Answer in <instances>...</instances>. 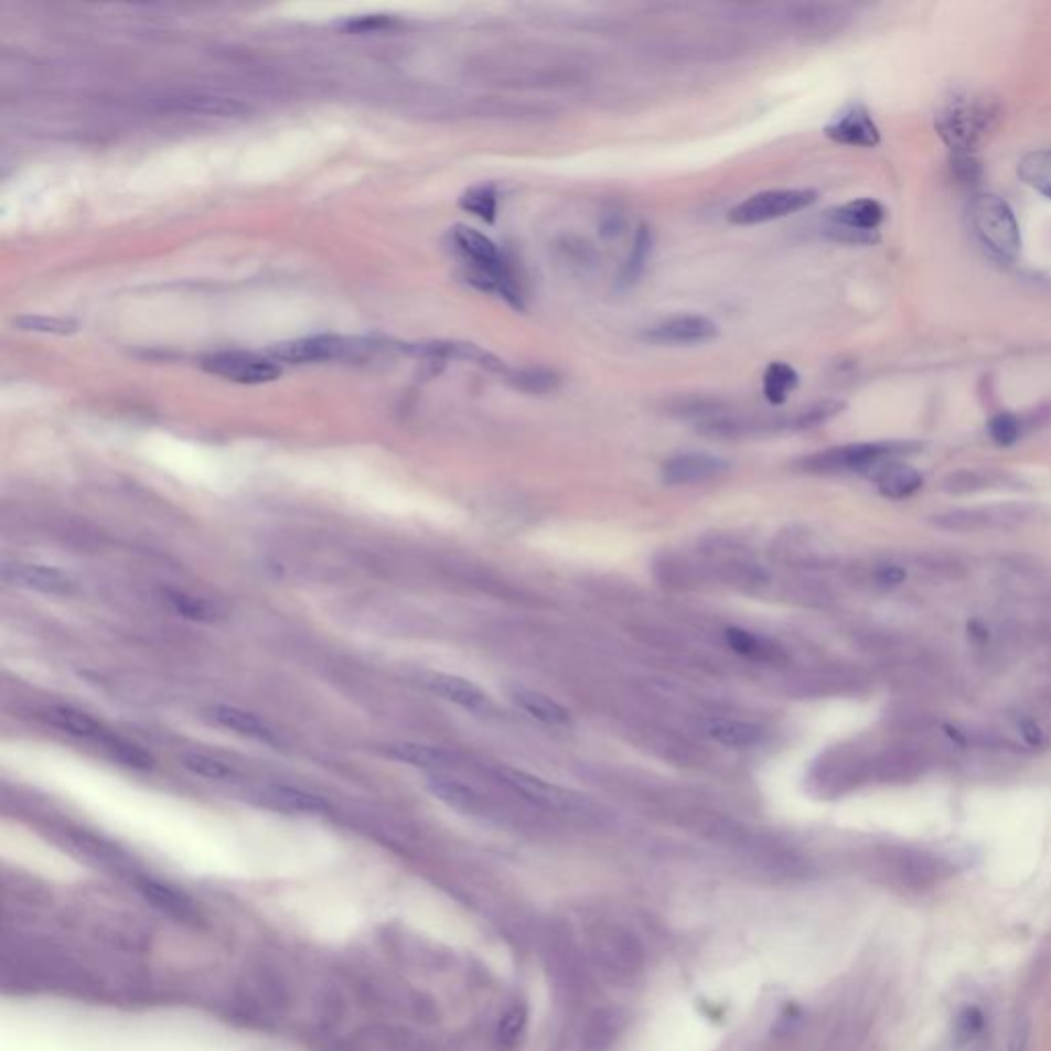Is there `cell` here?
<instances>
[{
    "instance_id": "18",
    "label": "cell",
    "mask_w": 1051,
    "mask_h": 1051,
    "mask_svg": "<svg viewBox=\"0 0 1051 1051\" xmlns=\"http://www.w3.org/2000/svg\"><path fill=\"white\" fill-rule=\"evenodd\" d=\"M869 476L877 483L881 495H886L889 500L912 497L924 483L922 474L914 466L903 464L900 460H889L886 464L877 466Z\"/></svg>"
},
{
    "instance_id": "14",
    "label": "cell",
    "mask_w": 1051,
    "mask_h": 1051,
    "mask_svg": "<svg viewBox=\"0 0 1051 1051\" xmlns=\"http://www.w3.org/2000/svg\"><path fill=\"white\" fill-rule=\"evenodd\" d=\"M454 249L471 264V271H489V274H510L512 269L507 266L502 251L497 245L485 237L483 233L474 230L471 226L459 224L450 233Z\"/></svg>"
},
{
    "instance_id": "16",
    "label": "cell",
    "mask_w": 1051,
    "mask_h": 1051,
    "mask_svg": "<svg viewBox=\"0 0 1051 1051\" xmlns=\"http://www.w3.org/2000/svg\"><path fill=\"white\" fill-rule=\"evenodd\" d=\"M421 684L426 688H430L433 695L442 696L446 700L459 705L466 711L487 712L491 709L489 696L479 686H474L473 682L464 680L460 676L442 674V672H428V674H423Z\"/></svg>"
},
{
    "instance_id": "41",
    "label": "cell",
    "mask_w": 1051,
    "mask_h": 1051,
    "mask_svg": "<svg viewBox=\"0 0 1051 1051\" xmlns=\"http://www.w3.org/2000/svg\"><path fill=\"white\" fill-rule=\"evenodd\" d=\"M726 641L727 645L740 655H746V657H758L762 655V643L760 639L752 635L750 631H743V629H738V626H731L726 631Z\"/></svg>"
},
{
    "instance_id": "39",
    "label": "cell",
    "mask_w": 1051,
    "mask_h": 1051,
    "mask_svg": "<svg viewBox=\"0 0 1051 1051\" xmlns=\"http://www.w3.org/2000/svg\"><path fill=\"white\" fill-rule=\"evenodd\" d=\"M988 433L998 446H1012L1021 438V421L1010 414L994 415Z\"/></svg>"
},
{
    "instance_id": "19",
    "label": "cell",
    "mask_w": 1051,
    "mask_h": 1051,
    "mask_svg": "<svg viewBox=\"0 0 1051 1051\" xmlns=\"http://www.w3.org/2000/svg\"><path fill=\"white\" fill-rule=\"evenodd\" d=\"M703 731L709 740L717 741L726 748H754L760 741L764 740V729L750 721H740V719H726V717H712L703 723Z\"/></svg>"
},
{
    "instance_id": "30",
    "label": "cell",
    "mask_w": 1051,
    "mask_h": 1051,
    "mask_svg": "<svg viewBox=\"0 0 1051 1051\" xmlns=\"http://www.w3.org/2000/svg\"><path fill=\"white\" fill-rule=\"evenodd\" d=\"M497 187L493 183H481L473 185L466 192L460 195L459 204L464 212L473 214L483 223L493 224L497 218Z\"/></svg>"
},
{
    "instance_id": "33",
    "label": "cell",
    "mask_w": 1051,
    "mask_h": 1051,
    "mask_svg": "<svg viewBox=\"0 0 1051 1051\" xmlns=\"http://www.w3.org/2000/svg\"><path fill=\"white\" fill-rule=\"evenodd\" d=\"M183 766L193 774L204 776L210 781H233L237 776V770L233 769L230 764H226L214 755L200 754V752L183 755Z\"/></svg>"
},
{
    "instance_id": "22",
    "label": "cell",
    "mask_w": 1051,
    "mask_h": 1051,
    "mask_svg": "<svg viewBox=\"0 0 1051 1051\" xmlns=\"http://www.w3.org/2000/svg\"><path fill=\"white\" fill-rule=\"evenodd\" d=\"M512 696H514V700L518 703L519 707L536 721L550 727L571 726L569 711L565 709L564 705H559L557 700H553L545 693L530 690V688H518V690L512 693Z\"/></svg>"
},
{
    "instance_id": "40",
    "label": "cell",
    "mask_w": 1051,
    "mask_h": 1051,
    "mask_svg": "<svg viewBox=\"0 0 1051 1051\" xmlns=\"http://www.w3.org/2000/svg\"><path fill=\"white\" fill-rule=\"evenodd\" d=\"M105 748L116 755L118 760H121L124 764L128 766H133V769H147L150 766V755L144 754L138 746H133L130 741L119 740V738H114L109 736V740L105 741Z\"/></svg>"
},
{
    "instance_id": "42",
    "label": "cell",
    "mask_w": 1051,
    "mask_h": 1051,
    "mask_svg": "<svg viewBox=\"0 0 1051 1051\" xmlns=\"http://www.w3.org/2000/svg\"><path fill=\"white\" fill-rule=\"evenodd\" d=\"M951 167L955 171V178L965 185H974L982 178V169L974 154H953Z\"/></svg>"
},
{
    "instance_id": "43",
    "label": "cell",
    "mask_w": 1051,
    "mask_h": 1051,
    "mask_svg": "<svg viewBox=\"0 0 1051 1051\" xmlns=\"http://www.w3.org/2000/svg\"><path fill=\"white\" fill-rule=\"evenodd\" d=\"M564 251L573 266H596V253H593L592 247H590L588 243H583V240L567 238V240H565Z\"/></svg>"
},
{
    "instance_id": "23",
    "label": "cell",
    "mask_w": 1051,
    "mask_h": 1051,
    "mask_svg": "<svg viewBox=\"0 0 1051 1051\" xmlns=\"http://www.w3.org/2000/svg\"><path fill=\"white\" fill-rule=\"evenodd\" d=\"M426 786H428V791L433 797L444 801L450 807L460 809V812H474L481 805L479 795L474 793L471 786L460 783L457 779L444 776V774H430L426 779Z\"/></svg>"
},
{
    "instance_id": "27",
    "label": "cell",
    "mask_w": 1051,
    "mask_h": 1051,
    "mask_svg": "<svg viewBox=\"0 0 1051 1051\" xmlns=\"http://www.w3.org/2000/svg\"><path fill=\"white\" fill-rule=\"evenodd\" d=\"M505 380L512 388L519 393L528 395H547L553 393L557 386L561 385V376L553 368L545 366H528V368H518L505 374Z\"/></svg>"
},
{
    "instance_id": "37",
    "label": "cell",
    "mask_w": 1051,
    "mask_h": 1051,
    "mask_svg": "<svg viewBox=\"0 0 1051 1051\" xmlns=\"http://www.w3.org/2000/svg\"><path fill=\"white\" fill-rule=\"evenodd\" d=\"M984 1027H986V1017L979 1008L963 1007L953 1022V1036L959 1045H965L974 1041L984 1031Z\"/></svg>"
},
{
    "instance_id": "2",
    "label": "cell",
    "mask_w": 1051,
    "mask_h": 1051,
    "mask_svg": "<svg viewBox=\"0 0 1051 1051\" xmlns=\"http://www.w3.org/2000/svg\"><path fill=\"white\" fill-rule=\"evenodd\" d=\"M1000 116L998 104L977 93H953L936 116V130L953 154H974L977 144L993 132Z\"/></svg>"
},
{
    "instance_id": "4",
    "label": "cell",
    "mask_w": 1051,
    "mask_h": 1051,
    "mask_svg": "<svg viewBox=\"0 0 1051 1051\" xmlns=\"http://www.w3.org/2000/svg\"><path fill=\"white\" fill-rule=\"evenodd\" d=\"M916 442H865V444L838 446L801 460V466L809 473H873L877 466L889 460L919 452Z\"/></svg>"
},
{
    "instance_id": "35",
    "label": "cell",
    "mask_w": 1051,
    "mask_h": 1051,
    "mask_svg": "<svg viewBox=\"0 0 1051 1051\" xmlns=\"http://www.w3.org/2000/svg\"><path fill=\"white\" fill-rule=\"evenodd\" d=\"M905 578H908V571H905L903 565L893 564V561H879V564L869 567L867 583H869V588H873L877 592H891V590L900 588Z\"/></svg>"
},
{
    "instance_id": "24",
    "label": "cell",
    "mask_w": 1051,
    "mask_h": 1051,
    "mask_svg": "<svg viewBox=\"0 0 1051 1051\" xmlns=\"http://www.w3.org/2000/svg\"><path fill=\"white\" fill-rule=\"evenodd\" d=\"M264 800L283 812H298V814H321L326 812L325 801L317 795H311L307 791H300L294 786H267L264 789Z\"/></svg>"
},
{
    "instance_id": "7",
    "label": "cell",
    "mask_w": 1051,
    "mask_h": 1051,
    "mask_svg": "<svg viewBox=\"0 0 1051 1051\" xmlns=\"http://www.w3.org/2000/svg\"><path fill=\"white\" fill-rule=\"evenodd\" d=\"M817 200L814 190H769L754 193L752 197L743 200L733 210H729V223L738 226H754V224L779 221L801 210L812 206Z\"/></svg>"
},
{
    "instance_id": "12",
    "label": "cell",
    "mask_w": 1051,
    "mask_h": 1051,
    "mask_svg": "<svg viewBox=\"0 0 1051 1051\" xmlns=\"http://www.w3.org/2000/svg\"><path fill=\"white\" fill-rule=\"evenodd\" d=\"M729 469L726 460L705 452H684L667 459L662 464V481L669 487L680 485H696L711 481L715 476L726 473Z\"/></svg>"
},
{
    "instance_id": "21",
    "label": "cell",
    "mask_w": 1051,
    "mask_h": 1051,
    "mask_svg": "<svg viewBox=\"0 0 1051 1051\" xmlns=\"http://www.w3.org/2000/svg\"><path fill=\"white\" fill-rule=\"evenodd\" d=\"M44 719L50 726L58 727L64 733H71L75 738L101 741V743L109 740V733L104 727L99 726L87 712L76 711L73 707H62V705L47 707Z\"/></svg>"
},
{
    "instance_id": "26",
    "label": "cell",
    "mask_w": 1051,
    "mask_h": 1051,
    "mask_svg": "<svg viewBox=\"0 0 1051 1051\" xmlns=\"http://www.w3.org/2000/svg\"><path fill=\"white\" fill-rule=\"evenodd\" d=\"M1010 481V476L994 471H959V473L948 474L943 481V491L951 495H965V493H977V491H988V489H1005Z\"/></svg>"
},
{
    "instance_id": "11",
    "label": "cell",
    "mask_w": 1051,
    "mask_h": 1051,
    "mask_svg": "<svg viewBox=\"0 0 1051 1051\" xmlns=\"http://www.w3.org/2000/svg\"><path fill=\"white\" fill-rule=\"evenodd\" d=\"M2 579L9 586L45 593V596H71L75 593V579L66 571L37 564H7L2 567Z\"/></svg>"
},
{
    "instance_id": "3",
    "label": "cell",
    "mask_w": 1051,
    "mask_h": 1051,
    "mask_svg": "<svg viewBox=\"0 0 1051 1051\" xmlns=\"http://www.w3.org/2000/svg\"><path fill=\"white\" fill-rule=\"evenodd\" d=\"M967 218L977 240L998 259L1010 261L1021 251L1019 223L1002 197L979 193L967 206Z\"/></svg>"
},
{
    "instance_id": "25",
    "label": "cell",
    "mask_w": 1051,
    "mask_h": 1051,
    "mask_svg": "<svg viewBox=\"0 0 1051 1051\" xmlns=\"http://www.w3.org/2000/svg\"><path fill=\"white\" fill-rule=\"evenodd\" d=\"M386 752L417 769L442 770L452 766V755L440 748L423 743H393L386 748Z\"/></svg>"
},
{
    "instance_id": "44",
    "label": "cell",
    "mask_w": 1051,
    "mask_h": 1051,
    "mask_svg": "<svg viewBox=\"0 0 1051 1051\" xmlns=\"http://www.w3.org/2000/svg\"><path fill=\"white\" fill-rule=\"evenodd\" d=\"M388 25H393V21L385 15H372V17H362V19H354L347 23V30L352 31H374V30H385Z\"/></svg>"
},
{
    "instance_id": "28",
    "label": "cell",
    "mask_w": 1051,
    "mask_h": 1051,
    "mask_svg": "<svg viewBox=\"0 0 1051 1051\" xmlns=\"http://www.w3.org/2000/svg\"><path fill=\"white\" fill-rule=\"evenodd\" d=\"M652 228L647 224H639L635 240H633V249H631V255L622 267L621 278H619L622 288H629V286H635L639 282V278L643 276L647 261L652 257Z\"/></svg>"
},
{
    "instance_id": "15",
    "label": "cell",
    "mask_w": 1051,
    "mask_h": 1051,
    "mask_svg": "<svg viewBox=\"0 0 1051 1051\" xmlns=\"http://www.w3.org/2000/svg\"><path fill=\"white\" fill-rule=\"evenodd\" d=\"M931 769V755L919 743H900L883 752L877 762L879 776L893 783H914Z\"/></svg>"
},
{
    "instance_id": "5",
    "label": "cell",
    "mask_w": 1051,
    "mask_h": 1051,
    "mask_svg": "<svg viewBox=\"0 0 1051 1051\" xmlns=\"http://www.w3.org/2000/svg\"><path fill=\"white\" fill-rule=\"evenodd\" d=\"M1037 519V510L1031 505L1005 504L986 507H959L934 514L931 522L939 530L959 534L1007 533L1017 530Z\"/></svg>"
},
{
    "instance_id": "20",
    "label": "cell",
    "mask_w": 1051,
    "mask_h": 1051,
    "mask_svg": "<svg viewBox=\"0 0 1051 1051\" xmlns=\"http://www.w3.org/2000/svg\"><path fill=\"white\" fill-rule=\"evenodd\" d=\"M500 774L504 776L505 785L512 786L514 791H518L519 795H524L526 800L534 801L538 805L567 807L573 801V797H569V793L564 791L561 786L550 785L547 781L536 779L533 774H526L522 770L504 769Z\"/></svg>"
},
{
    "instance_id": "34",
    "label": "cell",
    "mask_w": 1051,
    "mask_h": 1051,
    "mask_svg": "<svg viewBox=\"0 0 1051 1051\" xmlns=\"http://www.w3.org/2000/svg\"><path fill=\"white\" fill-rule=\"evenodd\" d=\"M526 1022H528V1010L524 1005L507 1008V1012L497 1025V1043L505 1050L516 1048L519 1037L526 1031Z\"/></svg>"
},
{
    "instance_id": "45",
    "label": "cell",
    "mask_w": 1051,
    "mask_h": 1051,
    "mask_svg": "<svg viewBox=\"0 0 1051 1051\" xmlns=\"http://www.w3.org/2000/svg\"><path fill=\"white\" fill-rule=\"evenodd\" d=\"M622 228H624V218L619 212H608L600 221V235L604 238H614L616 235H621Z\"/></svg>"
},
{
    "instance_id": "6",
    "label": "cell",
    "mask_w": 1051,
    "mask_h": 1051,
    "mask_svg": "<svg viewBox=\"0 0 1051 1051\" xmlns=\"http://www.w3.org/2000/svg\"><path fill=\"white\" fill-rule=\"evenodd\" d=\"M883 221L886 207L871 197H860L826 212L824 235L848 245H873L879 240Z\"/></svg>"
},
{
    "instance_id": "36",
    "label": "cell",
    "mask_w": 1051,
    "mask_h": 1051,
    "mask_svg": "<svg viewBox=\"0 0 1051 1051\" xmlns=\"http://www.w3.org/2000/svg\"><path fill=\"white\" fill-rule=\"evenodd\" d=\"M15 325L21 331H33V333H52V335H71L75 333L78 325L71 319H58V317H45V314H23L15 319Z\"/></svg>"
},
{
    "instance_id": "8",
    "label": "cell",
    "mask_w": 1051,
    "mask_h": 1051,
    "mask_svg": "<svg viewBox=\"0 0 1051 1051\" xmlns=\"http://www.w3.org/2000/svg\"><path fill=\"white\" fill-rule=\"evenodd\" d=\"M368 347L371 345L364 343V341L350 340V337H341V335H317V337L276 343L267 350V354L276 362L309 364V362L360 356Z\"/></svg>"
},
{
    "instance_id": "38",
    "label": "cell",
    "mask_w": 1051,
    "mask_h": 1051,
    "mask_svg": "<svg viewBox=\"0 0 1051 1051\" xmlns=\"http://www.w3.org/2000/svg\"><path fill=\"white\" fill-rule=\"evenodd\" d=\"M167 596V602L173 607V610L181 614L183 619H190V621H200L206 622L212 621V610L207 607L204 600H197V598H192L187 593L181 592H164Z\"/></svg>"
},
{
    "instance_id": "10",
    "label": "cell",
    "mask_w": 1051,
    "mask_h": 1051,
    "mask_svg": "<svg viewBox=\"0 0 1051 1051\" xmlns=\"http://www.w3.org/2000/svg\"><path fill=\"white\" fill-rule=\"evenodd\" d=\"M719 335V326L703 314H676L666 321L650 326L643 340L657 345H696L707 343Z\"/></svg>"
},
{
    "instance_id": "29",
    "label": "cell",
    "mask_w": 1051,
    "mask_h": 1051,
    "mask_svg": "<svg viewBox=\"0 0 1051 1051\" xmlns=\"http://www.w3.org/2000/svg\"><path fill=\"white\" fill-rule=\"evenodd\" d=\"M762 386L770 405H785L789 395L800 386V374L785 362H772L764 372Z\"/></svg>"
},
{
    "instance_id": "13",
    "label": "cell",
    "mask_w": 1051,
    "mask_h": 1051,
    "mask_svg": "<svg viewBox=\"0 0 1051 1051\" xmlns=\"http://www.w3.org/2000/svg\"><path fill=\"white\" fill-rule=\"evenodd\" d=\"M824 132L829 140L838 144L860 147V149H873L881 140V133L871 118V111L862 104L848 105L840 116L829 121Z\"/></svg>"
},
{
    "instance_id": "31",
    "label": "cell",
    "mask_w": 1051,
    "mask_h": 1051,
    "mask_svg": "<svg viewBox=\"0 0 1051 1051\" xmlns=\"http://www.w3.org/2000/svg\"><path fill=\"white\" fill-rule=\"evenodd\" d=\"M1019 175L1029 187L1051 197V150L1027 154L1019 164Z\"/></svg>"
},
{
    "instance_id": "32",
    "label": "cell",
    "mask_w": 1051,
    "mask_h": 1051,
    "mask_svg": "<svg viewBox=\"0 0 1051 1051\" xmlns=\"http://www.w3.org/2000/svg\"><path fill=\"white\" fill-rule=\"evenodd\" d=\"M845 409L843 400H819L805 409H801L795 417H789V428L791 430H812L822 423H826L832 417L840 414Z\"/></svg>"
},
{
    "instance_id": "17",
    "label": "cell",
    "mask_w": 1051,
    "mask_h": 1051,
    "mask_svg": "<svg viewBox=\"0 0 1051 1051\" xmlns=\"http://www.w3.org/2000/svg\"><path fill=\"white\" fill-rule=\"evenodd\" d=\"M204 717L212 721L214 726L224 727L228 731H235L243 738L257 741H276L274 729L264 723L257 715L249 711H243L237 707H226V705H214L204 709Z\"/></svg>"
},
{
    "instance_id": "9",
    "label": "cell",
    "mask_w": 1051,
    "mask_h": 1051,
    "mask_svg": "<svg viewBox=\"0 0 1051 1051\" xmlns=\"http://www.w3.org/2000/svg\"><path fill=\"white\" fill-rule=\"evenodd\" d=\"M202 368L237 385H264L280 378L282 374V368L276 364V360L257 356L251 352L212 354L202 360Z\"/></svg>"
},
{
    "instance_id": "1",
    "label": "cell",
    "mask_w": 1051,
    "mask_h": 1051,
    "mask_svg": "<svg viewBox=\"0 0 1051 1051\" xmlns=\"http://www.w3.org/2000/svg\"><path fill=\"white\" fill-rule=\"evenodd\" d=\"M497 85L510 89H564L579 85L583 68L555 50H510L495 66Z\"/></svg>"
}]
</instances>
